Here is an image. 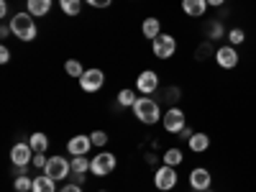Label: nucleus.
<instances>
[{
  "mask_svg": "<svg viewBox=\"0 0 256 192\" xmlns=\"http://www.w3.org/2000/svg\"><path fill=\"white\" fill-rule=\"evenodd\" d=\"M10 31H13V36L20 38V41H34V38L38 36L36 20H34V16H31L28 10H26V13H16V16L10 18Z\"/></svg>",
  "mask_w": 256,
  "mask_h": 192,
  "instance_id": "obj_1",
  "label": "nucleus"
},
{
  "mask_svg": "<svg viewBox=\"0 0 256 192\" xmlns=\"http://www.w3.org/2000/svg\"><path fill=\"white\" fill-rule=\"evenodd\" d=\"M131 110H134V116H136L144 126H154V123H159V118H164L159 102H156L154 98H138V100L134 102Z\"/></svg>",
  "mask_w": 256,
  "mask_h": 192,
  "instance_id": "obj_2",
  "label": "nucleus"
},
{
  "mask_svg": "<svg viewBox=\"0 0 256 192\" xmlns=\"http://www.w3.org/2000/svg\"><path fill=\"white\" fill-rule=\"evenodd\" d=\"M177 182H180L177 166H166V164H162V166L156 169V172H154V184H156V190H162V192L174 190V187H177Z\"/></svg>",
  "mask_w": 256,
  "mask_h": 192,
  "instance_id": "obj_3",
  "label": "nucleus"
},
{
  "mask_svg": "<svg viewBox=\"0 0 256 192\" xmlns=\"http://www.w3.org/2000/svg\"><path fill=\"white\" fill-rule=\"evenodd\" d=\"M152 49H154V56L156 59H172L174 52H177V38L169 36V34H159L152 41Z\"/></svg>",
  "mask_w": 256,
  "mask_h": 192,
  "instance_id": "obj_4",
  "label": "nucleus"
},
{
  "mask_svg": "<svg viewBox=\"0 0 256 192\" xmlns=\"http://www.w3.org/2000/svg\"><path fill=\"white\" fill-rule=\"evenodd\" d=\"M72 172V162L64 159V156H49L46 166H44V174L52 177L54 182L56 180H67V174Z\"/></svg>",
  "mask_w": 256,
  "mask_h": 192,
  "instance_id": "obj_5",
  "label": "nucleus"
},
{
  "mask_svg": "<svg viewBox=\"0 0 256 192\" xmlns=\"http://www.w3.org/2000/svg\"><path fill=\"white\" fill-rule=\"evenodd\" d=\"M212 56H216V64H218L220 70H236V67H238V62H241L236 46H230V44L218 46L216 52H212Z\"/></svg>",
  "mask_w": 256,
  "mask_h": 192,
  "instance_id": "obj_6",
  "label": "nucleus"
},
{
  "mask_svg": "<svg viewBox=\"0 0 256 192\" xmlns=\"http://www.w3.org/2000/svg\"><path fill=\"white\" fill-rule=\"evenodd\" d=\"M116 169V156L110 152H100L95 159H90V172L95 177H108Z\"/></svg>",
  "mask_w": 256,
  "mask_h": 192,
  "instance_id": "obj_7",
  "label": "nucleus"
},
{
  "mask_svg": "<svg viewBox=\"0 0 256 192\" xmlns=\"http://www.w3.org/2000/svg\"><path fill=\"white\" fill-rule=\"evenodd\" d=\"M162 123H164V131H166V134H182V128L187 126L182 108H169V110L164 113Z\"/></svg>",
  "mask_w": 256,
  "mask_h": 192,
  "instance_id": "obj_8",
  "label": "nucleus"
},
{
  "mask_svg": "<svg viewBox=\"0 0 256 192\" xmlns=\"http://www.w3.org/2000/svg\"><path fill=\"white\" fill-rule=\"evenodd\" d=\"M105 84V74H102V70H84V74L80 77V88L84 90V92H98L100 88Z\"/></svg>",
  "mask_w": 256,
  "mask_h": 192,
  "instance_id": "obj_9",
  "label": "nucleus"
},
{
  "mask_svg": "<svg viewBox=\"0 0 256 192\" xmlns=\"http://www.w3.org/2000/svg\"><path fill=\"white\" fill-rule=\"evenodd\" d=\"M136 90L141 95H152L159 90V74L154 70H144L138 77H136Z\"/></svg>",
  "mask_w": 256,
  "mask_h": 192,
  "instance_id": "obj_10",
  "label": "nucleus"
},
{
  "mask_svg": "<svg viewBox=\"0 0 256 192\" xmlns=\"http://www.w3.org/2000/svg\"><path fill=\"white\" fill-rule=\"evenodd\" d=\"M10 162L16 166H28L34 162V148L28 146V141H18L13 148H10Z\"/></svg>",
  "mask_w": 256,
  "mask_h": 192,
  "instance_id": "obj_11",
  "label": "nucleus"
},
{
  "mask_svg": "<svg viewBox=\"0 0 256 192\" xmlns=\"http://www.w3.org/2000/svg\"><path fill=\"white\" fill-rule=\"evenodd\" d=\"M210 184H212V174L208 172L205 166H195V169L190 172V187H192V190L205 192V190H210Z\"/></svg>",
  "mask_w": 256,
  "mask_h": 192,
  "instance_id": "obj_12",
  "label": "nucleus"
},
{
  "mask_svg": "<svg viewBox=\"0 0 256 192\" xmlns=\"http://www.w3.org/2000/svg\"><path fill=\"white\" fill-rule=\"evenodd\" d=\"M90 148H92V138L84 136V134H77V136H72V138L67 141V152H70L72 156H84Z\"/></svg>",
  "mask_w": 256,
  "mask_h": 192,
  "instance_id": "obj_13",
  "label": "nucleus"
},
{
  "mask_svg": "<svg viewBox=\"0 0 256 192\" xmlns=\"http://www.w3.org/2000/svg\"><path fill=\"white\" fill-rule=\"evenodd\" d=\"M208 8H210L208 0H182V10H184V16H190V18H202Z\"/></svg>",
  "mask_w": 256,
  "mask_h": 192,
  "instance_id": "obj_14",
  "label": "nucleus"
},
{
  "mask_svg": "<svg viewBox=\"0 0 256 192\" xmlns=\"http://www.w3.org/2000/svg\"><path fill=\"white\" fill-rule=\"evenodd\" d=\"M84 172H90V159H84V156H72V174L77 177V184L84 182Z\"/></svg>",
  "mask_w": 256,
  "mask_h": 192,
  "instance_id": "obj_15",
  "label": "nucleus"
},
{
  "mask_svg": "<svg viewBox=\"0 0 256 192\" xmlns=\"http://www.w3.org/2000/svg\"><path fill=\"white\" fill-rule=\"evenodd\" d=\"M26 10L31 16L41 18V16H46L52 10V0H26Z\"/></svg>",
  "mask_w": 256,
  "mask_h": 192,
  "instance_id": "obj_16",
  "label": "nucleus"
},
{
  "mask_svg": "<svg viewBox=\"0 0 256 192\" xmlns=\"http://www.w3.org/2000/svg\"><path fill=\"white\" fill-rule=\"evenodd\" d=\"M187 144H190V148H192L195 154H202V152H208V148H210V136L198 131V134H192V138H190Z\"/></svg>",
  "mask_w": 256,
  "mask_h": 192,
  "instance_id": "obj_17",
  "label": "nucleus"
},
{
  "mask_svg": "<svg viewBox=\"0 0 256 192\" xmlns=\"http://www.w3.org/2000/svg\"><path fill=\"white\" fill-rule=\"evenodd\" d=\"M141 31H144V36L146 38H156L159 34H162V24H159V18H146L144 24H141Z\"/></svg>",
  "mask_w": 256,
  "mask_h": 192,
  "instance_id": "obj_18",
  "label": "nucleus"
},
{
  "mask_svg": "<svg viewBox=\"0 0 256 192\" xmlns=\"http://www.w3.org/2000/svg\"><path fill=\"white\" fill-rule=\"evenodd\" d=\"M31 192H56V184H54L52 177L38 174V177H34V190Z\"/></svg>",
  "mask_w": 256,
  "mask_h": 192,
  "instance_id": "obj_19",
  "label": "nucleus"
},
{
  "mask_svg": "<svg viewBox=\"0 0 256 192\" xmlns=\"http://www.w3.org/2000/svg\"><path fill=\"white\" fill-rule=\"evenodd\" d=\"M28 146L34 148V154H44L46 148H49V138H46V134H34V136L28 138Z\"/></svg>",
  "mask_w": 256,
  "mask_h": 192,
  "instance_id": "obj_20",
  "label": "nucleus"
},
{
  "mask_svg": "<svg viewBox=\"0 0 256 192\" xmlns=\"http://www.w3.org/2000/svg\"><path fill=\"white\" fill-rule=\"evenodd\" d=\"M182 162H184L182 148L172 146V148H166V152H164V164H166V166H180Z\"/></svg>",
  "mask_w": 256,
  "mask_h": 192,
  "instance_id": "obj_21",
  "label": "nucleus"
},
{
  "mask_svg": "<svg viewBox=\"0 0 256 192\" xmlns=\"http://www.w3.org/2000/svg\"><path fill=\"white\" fill-rule=\"evenodd\" d=\"M59 8H62L64 16H80L82 0H59Z\"/></svg>",
  "mask_w": 256,
  "mask_h": 192,
  "instance_id": "obj_22",
  "label": "nucleus"
},
{
  "mask_svg": "<svg viewBox=\"0 0 256 192\" xmlns=\"http://www.w3.org/2000/svg\"><path fill=\"white\" fill-rule=\"evenodd\" d=\"M136 100H138V95H136V90H131V88H126V90L118 92V105H123V108H134Z\"/></svg>",
  "mask_w": 256,
  "mask_h": 192,
  "instance_id": "obj_23",
  "label": "nucleus"
},
{
  "mask_svg": "<svg viewBox=\"0 0 256 192\" xmlns=\"http://www.w3.org/2000/svg\"><path fill=\"white\" fill-rule=\"evenodd\" d=\"M13 190H16V192H31V190H34V180L26 177V174H20V177H16Z\"/></svg>",
  "mask_w": 256,
  "mask_h": 192,
  "instance_id": "obj_24",
  "label": "nucleus"
},
{
  "mask_svg": "<svg viewBox=\"0 0 256 192\" xmlns=\"http://www.w3.org/2000/svg\"><path fill=\"white\" fill-rule=\"evenodd\" d=\"M64 72H67L70 77H77V80H80V77L84 74V67H82V64H80L77 59H70L67 64H64Z\"/></svg>",
  "mask_w": 256,
  "mask_h": 192,
  "instance_id": "obj_25",
  "label": "nucleus"
},
{
  "mask_svg": "<svg viewBox=\"0 0 256 192\" xmlns=\"http://www.w3.org/2000/svg\"><path fill=\"white\" fill-rule=\"evenodd\" d=\"M220 36H228L226 28H223V24H220V20H212V24L208 26V38L216 41V38H220Z\"/></svg>",
  "mask_w": 256,
  "mask_h": 192,
  "instance_id": "obj_26",
  "label": "nucleus"
},
{
  "mask_svg": "<svg viewBox=\"0 0 256 192\" xmlns=\"http://www.w3.org/2000/svg\"><path fill=\"white\" fill-rule=\"evenodd\" d=\"M244 41H246L244 28H230V31H228V44H230V46H238V44H244Z\"/></svg>",
  "mask_w": 256,
  "mask_h": 192,
  "instance_id": "obj_27",
  "label": "nucleus"
},
{
  "mask_svg": "<svg viewBox=\"0 0 256 192\" xmlns=\"http://www.w3.org/2000/svg\"><path fill=\"white\" fill-rule=\"evenodd\" d=\"M90 138H92V146H105V144H108V134H105V131H92Z\"/></svg>",
  "mask_w": 256,
  "mask_h": 192,
  "instance_id": "obj_28",
  "label": "nucleus"
},
{
  "mask_svg": "<svg viewBox=\"0 0 256 192\" xmlns=\"http://www.w3.org/2000/svg\"><path fill=\"white\" fill-rule=\"evenodd\" d=\"M46 162H49V156H44V154H34V162H31V164H34L36 169H44Z\"/></svg>",
  "mask_w": 256,
  "mask_h": 192,
  "instance_id": "obj_29",
  "label": "nucleus"
},
{
  "mask_svg": "<svg viewBox=\"0 0 256 192\" xmlns=\"http://www.w3.org/2000/svg\"><path fill=\"white\" fill-rule=\"evenodd\" d=\"M88 6H92V8H110V3L113 0H84Z\"/></svg>",
  "mask_w": 256,
  "mask_h": 192,
  "instance_id": "obj_30",
  "label": "nucleus"
},
{
  "mask_svg": "<svg viewBox=\"0 0 256 192\" xmlns=\"http://www.w3.org/2000/svg\"><path fill=\"white\" fill-rule=\"evenodd\" d=\"M0 62H3V64L10 62V49L8 46H0Z\"/></svg>",
  "mask_w": 256,
  "mask_h": 192,
  "instance_id": "obj_31",
  "label": "nucleus"
},
{
  "mask_svg": "<svg viewBox=\"0 0 256 192\" xmlns=\"http://www.w3.org/2000/svg\"><path fill=\"white\" fill-rule=\"evenodd\" d=\"M59 192H82V187L80 184H64Z\"/></svg>",
  "mask_w": 256,
  "mask_h": 192,
  "instance_id": "obj_32",
  "label": "nucleus"
},
{
  "mask_svg": "<svg viewBox=\"0 0 256 192\" xmlns=\"http://www.w3.org/2000/svg\"><path fill=\"white\" fill-rule=\"evenodd\" d=\"M192 134H195V131H192V128H190V126H184V128H182V134H180V136H182L184 141H190V138H192Z\"/></svg>",
  "mask_w": 256,
  "mask_h": 192,
  "instance_id": "obj_33",
  "label": "nucleus"
},
{
  "mask_svg": "<svg viewBox=\"0 0 256 192\" xmlns=\"http://www.w3.org/2000/svg\"><path fill=\"white\" fill-rule=\"evenodd\" d=\"M0 16H8V0H0Z\"/></svg>",
  "mask_w": 256,
  "mask_h": 192,
  "instance_id": "obj_34",
  "label": "nucleus"
},
{
  "mask_svg": "<svg viewBox=\"0 0 256 192\" xmlns=\"http://www.w3.org/2000/svg\"><path fill=\"white\" fill-rule=\"evenodd\" d=\"M223 3H226V0H208V6H210V8H220Z\"/></svg>",
  "mask_w": 256,
  "mask_h": 192,
  "instance_id": "obj_35",
  "label": "nucleus"
},
{
  "mask_svg": "<svg viewBox=\"0 0 256 192\" xmlns=\"http://www.w3.org/2000/svg\"><path fill=\"white\" fill-rule=\"evenodd\" d=\"M8 34H13V31H10V26H0V36L8 38Z\"/></svg>",
  "mask_w": 256,
  "mask_h": 192,
  "instance_id": "obj_36",
  "label": "nucleus"
},
{
  "mask_svg": "<svg viewBox=\"0 0 256 192\" xmlns=\"http://www.w3.org/2000/svg\"><path fill=\"white\" fill-rule=\"evenodd\" d=\"M205 192H212V190H205Z\"/></svg>",
  "mask_w": 256,
  "mask_h": 192,
  "instance_id": "obj_37",
  "label": "nucleus"
}]
</instances>
